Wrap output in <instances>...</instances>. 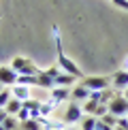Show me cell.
Returning <instances> with one entry per match:
<instances>
[{
    "label": "cell",
    "mask_w": 128,
    "mask_h": 130,
    "mask_svg": "<svg viewBox=\"0 0 128 130\" xmlns=\"http://www.w3.org/2000/svg\"><path fill=\"white\" fill-rule=\"evenodd\" d=\"M7 117H9V113L4 111V109H0V126L4 124V120H7Z\"/></svg>",
    "instance_id": "obj_27"
},
{
    "label": "cell",
    "mask_w": 128,
    "mask_h": 130,
    "mask_svg": "<svg viewBox=\"0 0 128 130\" xmlns=\"http://www.w3.org/2000/svg\"><path fill=\"white\" fill-rule=\"evenodd\" d=\"M13 98V94H11V90H7L4 88L2 92H0V109H4V107L9 105V100Z\"/></svg>",
    "instance_id": "obj_18"
},
{
    "label": "cell",
    "mask_w": 128,
    "mask_h": 130,
    "mask_svg": "<svg viewBox=\"0 0 128 130\" xmlns=\"http://www.w3.org/2000/svg\"><path fill=\"white\" fill-rule=\"evenodd\" d=\"M96 130H113V128H111V126H107V124H103V122H96Z\"/></svg>",
    "instance_id": "obj_26"
},
{
    "label": "cell",
    "mask_w": 128,
    "mask_h": 130,
    "mask_svg": "<svg viewBox=\"0 0 128 130\" xmlns=\"http://www.w3.org/2000/svg\"><path fill=\"white\" fill-rule=\"evenodd\" d=\"M15 117H17V120H19L21 124H24V122H28V120H30V111H28V109H21V111H19Z\"/></svg>",
    "instance_id": "obj_23"
},
{
    "label": "cell",
    "mask_w": 128,
    "mask_h": 130,
    "mask_svg": "<svg viewBox=\"0 0 128 130\" xmlns=\"http://www.w3.org/2000/svg\"><path fill=\"white\" fill-rule=\"evenodd\" d=\"M75 81H77V77H73L68 73H62L53 79V83H56V88H68V85H75Z\"/></svg>",
    "instance_id": "obj_11"
},
{
    "label": "cell",
    "mask_w": 128,
    "mask_h": 130,
    "mask_svg": "<svg viewBox=\"0 0 128 130\" xmlns=\"http://www.w3.org/2000/svg\"><path fill=\"white\" fill-rule=\"evenodd\" d=\"M64 130H77L75 126H64Z\"/></svg>",
    "instance_id": "obj_30"
},
{
    "label": "cell",
    "mask_w": 128,
    "mask_h": 130,
    "mask_svg": "<svg viewBox=\"0 0 128 130\" xmlns=\"http://www.w3.org/2000/svg\"><path fill=\"white\" fill-rule=\"evenodd\" d=\"M0 130H4V126H0Z\"/></svg>",
    "instance_id": "obj_33"
},
{
    "label": "cell",
    "mask_w": 128,
    "mask_h": 130,
    "mask_svg": "<svg viewBox=\"0 0 128 130\" xmlns=\"http://www.w3.org/2000/svg\"><path fill=\"white\" fill-rule=\"evenodd\" d=\"M39 88H43V90H53V88H56V83H53V79L51 77H47V75L45 73H43V70H41V73H39Z\"/></svg>",
    "instance_id": "obj_13"
},
{
    "label": "cell",
    "mask_w": 128,
    "mask_h": 130,
    "mask_svg": "<svg viewBox=\"0 0 128 130\" xmlns=\"http://www.w3.org/2000/svg\"><path fill=\"white\" fill-rule=\"evenodd\" d=\"M21 126H24V130H41V124L36 120H28V122L21 124Z\"/></svg>",
    "instance_id": "obj_22"
},
{
    "label": "cell",
    "mask_w": 128,
    "mask_h": 130,
    "mask_svg": "<svg viewBox=\"0 0 128 130\" xmlns=\"http://www.w3.org/2000/svg\"><path fill=\"white\" fill-rule=\"evenodd\" d=\"M111 88L115 92H124L128 88V73L126 70H117L113 77H111Z\"/></svg>",
    "instance_id": "obj_7"
},
{
    "label": "cell",
    "mask_w": 128,
    "mask_h": 130,
    "mask_svg": "<svg viewBox=\"0 0 128 130\" xmlns=\"http://www.w3.org/2000/svg\"><path fill=\"white\" fill-rule=\"evenodd\" d=\"M2 126H4V130H13L15 126H17V117H15V115H9L7 120H4Z\"/></svg>",
    "instance_id": "obj_21"
},
{
    "label": "cell",
    "mask_w": 128,
    "mask_h": 130,
    "mask_svg": "<svg viewBox=\"0 0 128 130\" xmlns=\"http://www.w3.org/2000/svg\"><path fill=\"white\" fill-rule=\"evenodd\" d=\"M120 70H126V73H128V56L122 60V68H120Z\"/></svg>",
    "instance_id": "obj_28"
},
{
    "label": "cell",
    "mask_w": 128,
    "mask_h": 130,
    "mask_svg": "<svg viewBox=\"0 0 128 130\" xmlns=\"http://www.w3.org/2000/svg\"><path fill=\"white\" fill-rule=\"evenodd\" d=\"M100 122L107 124V126H111V128H115V126H117V117H115V115H111V113H107L105 117H100Z\"/></svg>",
    "instance_id": "obj_19"
},
{
    "label": "cell",
    "mask_w": 128,
    "mask_h": 130,
    "mask_svg": "<svg viewBox=\"0 0 128 130\" xmlns=\"http://www.w3.org/2000/svg\"><path fill=\"white\" fill-rule=\"evenodd\" d=\"M122 94H124V98H126V100H128V88H126V90H124V92H122Z\"/></svg>",
    "instance_id": "obj_29"
},
{
    "label": "cell",
    "mask_w": 128,
    "mask_h": 130,
    "mask_svg": "<svg viewBox=\"0 0 128 130\" xmlns=\"http://www.w3.org/2000/svg\"><path fill=\"white\" fill-rule=\"evenodd\" d=\"M109 113L115 117H128V100L124 98L122 92H117L115 98L109 102Z\"/></svg>",
    "instance_id": "obj_4"
},
{
    "label": "cell",
    "mask_w": 128,
    "mask_h": 130,
    "mask_svg": "<svg viewBox=\"0 0 128 130\" xmlns=\"http://www.w3.org/2000/svg\"><path fill=\"white\" fill-rule=\"evenodd\" d=\"M11 94H13V98H17L21 102L32 98V92H30V88H26V85H13V88H11Z\"/></svg>",
    "instance_id": "obj_10"
},
{
    "label": "cell",
    "mask_w": 128,
    "mask_h": 130,
    "mask_svg": "<svg viewBox=\"0 0 128 130\" xmlns=\"http://www.w3.org/2000/svg\"><path fill=\"white\" fill-rule=\"evenodd\" d=\"M83 120V109H81V102H68V107H66V111H64V117H62V122L66 124V126H75L77 122H81Z\"/></svg>",
    "instance_id": "obj_3"
},
{
    "label": "cell",
    "mask_w": 128,
    "mask_h": 130,
    "mask_svg": "<svg viewBox=\"0 0 128 130\" xmlns=\"http://www.w3.org/2000/svg\"><path fill=\"white\" fill-rule=\"evenodd\" d=\"M11 68L15 70V73L19 75V77H34V75L41 73V68H36V64L28 60V58H15L13 62H11Z\"/></svg>",
    "instance_id": "obj_2"
},
{
    "label": "cell",
    "mask_w": 128,
    "mask_h": 130,
    "mask_svg": "<svg viewBox=\"0 0 128 130\" xmlns=\"http://www.w3.org/2000/svg\"><path fill=\"white\" fill-rule=\"evenodd\" d=\"M71 96H73V100H75V102H81V105H83L85 100H90L92 92L85 88V85H81V83H79V85H75V88L71 90Z\"/></svg>",
    "instance_id": "obj_8"
},
{
    "label": "cell",
    "mask_w": 128,
    "mask_h": 130,
    "mask_svg": "<svg viewBox=\"0 0 128 130\" xmlns=\"http://www.w3.org/2000/svg\"><path fill=\"white\" fill-rule=\"evenodd\" d=\"M53 41H56V51H58V66L62 68V73H68V75H73V77H77V79H83V70L79 68L62 49V36H60V28H58V26H53Z\"/></svg>",
    "instance_id": "obj_1"
},
{
    "label": "cell",
    "mask_w": 128,
    "mask_h": 130,
    "mask_svg": "<svg viewBox=\"0 0 128 130\" xmlns=\"http://www.w3.org/2000/svg\"><path fill=\"white\" fill-rule=\"evenodd\" d=\"M21 109H24V102L17 100V98H11V100H9V105L4 107V111H7L9 115H17Z\"/></svg>",
    "instance_id": "obj_12"
},
{
    "label": "cell",
    "mask_w": 128,
    "mask_h": 130,
    "mask_svg": "<svg viewBox=\"0 0 128 130\" xmlns=\"http://www.w3.org/2000/svg\"><path fill=\"white\" fill-rule=\"evenodd\" d=\"M117 126L124 128V130H128V117H117Z\"/></svg>",
    "instance_id": "obj_25"
},
{
    "label": "cell",
    "mask_w": 128,
    "mask_h": 130,
    "mask_svg": "<svg viewBox=\"0 0 128 130\" xmlns=\"http://www.w3.org/2000/svg\"><path fill=\"white\" fill-rule=\"evenodd\" d=\"M111 2H113L115 7H120V9H124V11H128V0H111Z\"/></svg>",
    "instance_id": "obj_24"
},
{
    "label": "cell",
    "mask_w": 128,
    "mask_h": 130,
    "mask_svg": "<svg viewBox=\"0 0 128 130\" xmlns=\"http://www.w3.org/2000/svg\"><path fill=\"white\" fill-rule=\"evenodd\" d=\"M2 90H4V85H0V92H2Z\"/></svg>",
    "instance_id": "obj_32"
},
{
    "label": "cell",
    "mask_w": 128,
    "mask_h": 130,
    "mask_svg": "<svg viewBox=\"0 0 128 130\" xmlns=\"http://www.w3.org/2000/svg\"><path fill=\"white\" fill-rule=\"evenodd\" d=\"M17 85H26V88L39 85V75H34V77H17Z\"/></svg>",
    "instance_id": "obj_17"
},
{
    "label": "cell",
    "mask_w": 128,
    "mask_h": 130,
    "mask_svg": "<svg viewBox=\"0 0 128 130\" xmlns=\"http://www.w3.org/2000/svg\"><path fill=\"white\" fill-rule=\"evenodd\" d=\"M43 73H45L47 77H51V79H56L58 75H62V68H60V66H51V68H45V70H43Z\"/></svg>",
    "instance_id": "obj_20"
},
{
    "label": "cell",
    "mask_w": 128,
    "mask_h": 130,
    "mask_svg": "<svg viewBox=\"0 0 128 130\" xmlns=\"http://www.w3.org/2000/svg\"><path fill=\"white\" fill-rule=\"evenodd\" d=\"M98 105H100V102H96V100H85L83 105H81L83 115H94V113H96V109H98Z\"/></svg>",
    "instance_id": "obj_14"
},
{
    "label": "cell",
    "mask_w": 128,
    "mask_h": 130,
    "mask_svg": "<svg viewBox=\"0 0 128 130\" xmlns=\"http://www.w3.org/2000/svg\"><path fill=\"white\" fill-rule=\"evenodd\" d=\"M81 85H85L90 92H103L107 88H111V79H107V77H83Z\"/></svg>",
    "instance_id": "obj_5"
},
{
    "label": "cell",
    "mask_w": 128,
    "mask_h": 130,
    "mask_svg": "<svg viewBox=\"0 0 128 130\" xmlns=\"http://www.w3.org/2000/svg\"><path fill=\"white\" fill-rule=\"evenodd\" d=\"M56 109H58V105H53V102H51L49 98H47V100L41 105V117H47L49 113H53Z\"/></svg>",
    "instance_id": "obj_16"
},
{
    "label": "cell",
    "mask_w": 128,
    "mask_h": 130,
    "mask_svg": "<svg viewBox=\"0 0 128 130\" xmlns=\"http://www.w3.org/2000/svg\"><path fill=\"white\" fill-rule=\"evenodd\" d=\"M17 77L19 75L11 66H0V85H4V88L11 85V88H13V85H17Z\"/></svg>",
    "instance_id": "obj_6"
},
{
    "label": "cell",
    "mask_w": 128,
    "mask_h": 130,
    "mask_svg": "<svg viewBox=\"0 0 128 130\" xmlns=\"http://www.w3.org/2000/svg\"><path fill=\"white\" fill-rule=\"evenodd\" d=\"M96 117L94 115H83V120H81V130H96Z\"/></svg>",
    "instance_id": "obj_15"
},
{
    "label": "cell",
    "mask_w": 128,
    "mask_h": 130,
    "mask_svg": "<svg viewBox=\"0 0 128 130\" xmlns=\"http://www.w3.org/2000/svg\"><path fill=\"white\" fill-rule=\"evenodd\" d=\"M68 96H71V90L68 88H53L49 92V100L53 102V105H60V102L68 100Z\"/></svg>",
    "instance_id": "obj_9"
},
{
    "label": "cell",
    "mask_w": 128,
    "mask_h": 130,
    "mask_svg": "<svg viewBox=\"0 0 128 130\" xmlns=\"http://www.w3.org/2000/svg\"><path fill=\"white\" fill-rule=\"evenodd\" d=\"M113 130H124V128H120V126H115V128H113Z\"/></svg>",
    "instance_id": "obj_31"
}]
</instances>
